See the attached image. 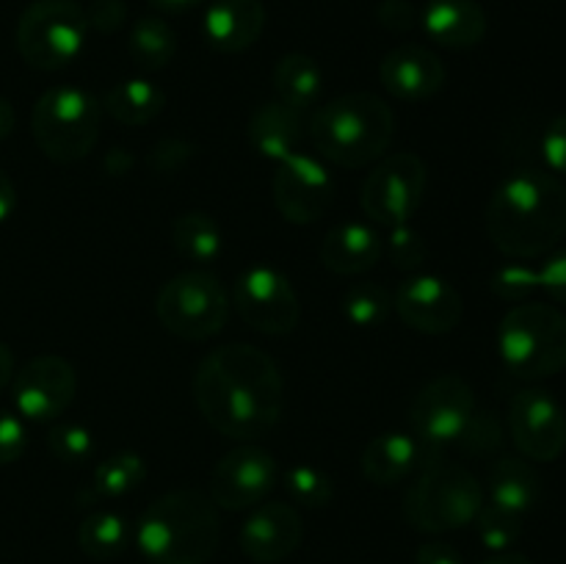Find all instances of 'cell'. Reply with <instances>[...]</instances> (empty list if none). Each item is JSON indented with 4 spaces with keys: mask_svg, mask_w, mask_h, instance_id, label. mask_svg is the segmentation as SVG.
<instances>
[{
    "mask_svg": "<svg viewBox=\"0 0 566 564\" xmlns=\"http://www.w3.org/2000/svg\"><path fill=\"white\" fill-rule=\"evenodd\" d=\"M486 236L506 258H542L566 236V186L551 171H512L486 205Z\"/></svg>",
    "mask_w": 566,
    "mask_h": 564,
    "instance_id": "cell-2",
    "label": "cell"
},
{
    "mask_svg": "<svg viewBox=\"0 0 566 564\" xmlns=\"http://www.w3.org/2000/svg\"><path fill=\"white\" fill-rule=\"evenodd\" d=\"M103 166H105V171H108V175L122 177V175H127V171L133 169V155L127 153L125 147H111L108 155H105Z\"/></svg>",
    "mask_w": 566,
    "mask_h": 564,
    "instance_id": "cell-46",
    "label": "cell"
},
{
    "mask_svg": "<svg viewBox=\"0 0 566 564\" xmlns=\"http://www.w3.org/2000/svg\"><path fill=\"white\" fill-rule=\"evenodd\" d=\"M285 490L293 501L307 509H324L335 498V484H332L329 473H324L315 464H293V468H287Z\"/></svg>",
    "mask_w": 566,
    "mask_h": 564,
    "instance_id": "cell-34",
    "label": "cell"
},
{
    "mask_svg": "<svg viewBox=\"0 0 566 564\" xmlns=\"http://www.w3.org/2000/svg\"><path fill=\"white\" fill-rule=\"evenodd\" d=\"M536 280H539L542 291H547V296L566 304V249L553 252L551 258L536 269Z\"/></svg>",
    "mask_w": 566,
    "mask_h": 564,
    "instance_id": "cell-42",
    "label": "cell"
},
{
    "mask_svg": "<svg viewBox=\"0 0 566 564\" xmlns=\"http://www.w3.org/2000/svg\"><path fill=\"white\" fill-rule=\"evenodd\" d=\"M88 28L99 33H116L127 22L125 0H94L86 11Z\"/></svg>",
    "mask_w": 566,
    "mask_h": 564,
    "instance_id": "cell-43",
    "label": "cell"
},
{
    "mask_svg": "<svg viewBox=\"0 0 566 564\" xmlns=\"http://www.w3.org/2000/svg\"><path fill=\"white\" fill-rule=\"evenodd\" d=\"M199 3H205V0H149V6L164 11V14H182V11L193 9Z\"/></svg>",
    "mask_w": 566,
    "mask_h": 564,
    "instance_id": "cell-48",
    "label": "cell"
},
{
    "mask_svg": "<svg viewBox=\"0 0 566 564\" xmlns=\"http://www.w3.org/2000/svg\"><path fill=\"white\" fill-rule=\"evenodd\" d=\"M86 36V11L75 0H33L17 20L14 42L28 66L55 72L83 53Z\"/></svg>",
    "mask_w": 566,
    "mask_h": 564,
    "instance_id": "cell-8",
    "label": "cell"
},
{
    "mask_svg": "<svg viewBox=\"0 0 566 564\" xmlns=\"http://www.w3.org/2000/svg\"><path fill=\"white\" fill-rule=\"evenodd\" d=\"M442 453L431 451L415 435L407 431H381L365 446L363 451V476L376 487H392L409 479L415 470L442 462Z\"/></svg>",
    "mask_w": 566,
    "mask_h": 564,
    "instance_id": "cell-20",
    "label": "cell"
},
{
    "mask_svg": "<svg viewBox=\"0 0 566 564\" xmlns=\"http://www.w3.org/2000/svg\"><path fill=\"white\" fill-rule=\"evenodd\" d=\"M247 136L254 153L282 164L287 155L298 153V142H302V111L282 103L280 97L269 100V103H263L252 114Z\"/></svg>",
    "mask_w": 566,
    "mask_h": 564,
    "instance_id": "cell-24",
    "label": "cell"
},
{
    "mask_svg": "<svg viewBox=\"0 0 566 564\" xmlns=\"http://www.w3.org/2000/svg\"><path fill=\"white\" fill-rule=\"evenodd\" d=\"M473 523L475 531H479V540L492 553L512 551L520 536H523V514H514L509 509L495 506V503H484Z\"/></svg>",
    "mask_w": 566,
    "mask_h": 564,
    "instance_id": "cell-33",
    "label": "cell"
},
{
    "mask_svg": "<svg viewBox=\"0 0 566 564\" xmlns=\"http://www.w3.org/2000/svg\"><path fill=\"white\" fill-rule=\"evenodd\" d=\"M385 254V238L365 221H343L326 232L321 243V263L343 276H357L374 269Z\"/></svg>",
    "mask_w": 566,
    "mask_h": 564,
    "instance_id": "cell-22",
    "label": "cell"
},
{
    "mask_svg": "<svg viewBox=\"0 0 566 564\" xmlns=\"http://www.w3.org/2000/svg\"><path fill=\"white\" fill-rule=\"evenodd\" d=\"M492 291L497 296L509 299V302H525L534 291H539V280H536V269L531 265H503L495 276H492Z\"/></svg>",
    "mask_w": 566,
    "mask_h": 564,
    "instance_id": "cell-38",
    "label": "cell"
},
{
    "mask_svg": "<svg viewBox=\"0 0 566 564\" xmlns=\"http://www.w3.org/2000/svg\"><path fill=\"white\" fill-rule=\"evenodd\" d=\"M147 479V464L136 451L111 453L108 459L94 468L92 476V498H122L136 490Z\"/></svg>",
    "mask_w": 566,
    "mask_h": 564,
    "instance_id": "cell-31",
    "label": "cell"
},
{
    "mask_svg": "<svg viewBox=\"0 0 566 564\" xmlns=\"http://www.w3.org/2000/svg\"><path fill=\"white\" fill-rule=\"evenodd\" d=\"M280 481V464L265 448L238 446L224 453L210 476V501L216 509H252L271 495Z\"/></svg>",
    "mask_w": 566,
    "mask_h": 564,
    "instance_id": "cell-15",
    "label": "cell"
},
{
    "mask_svg": "<svg viewBox=\"0 0 566 564\" xmlns=\"http://www.w3.org/2000/svg\"><path fill=\"white\" fill-rule=\"evenodd\" d=\"M396 136V114L370 92H352L321 105L310 119L315 153L343 169L376 164Z\"/></svg>",
    "mask_w": 566,
    "mask_h": 564,
    "instance_id": "cell-4",
    "label": "cell"
},
{
    "mask_svg": "<svg viewBox=\"0 0 566 564\" xmlns=\"http://www.w3.org/2000/svg\"><path fill=\"white\" fill-rule=\"evenodd\" d=\"M11 376H14V354H11V348L0 341V390L9 385Z\"/></svg>",
    "mask_w": 566,
    "mask_h": 564,
    "instance_id": "cell-50",
    "label": "cell"
},
{
    "mask_svg": "<svg viewBox=\"0 0 566 564\" xmlns=\"http://www.w3.org/2000/svg\"><path fill=\"white\" fill-rule=\"evenodd\" d=\"M197 155V144L186 142V138H160L149 147L147 166L155 175H177L186 169Z\"/></svg>",
    "mask_w": 566,
    "mask_h": 564,
    "instance_id": "cell-37",
    "label": "cell"
},
{
    "mask_svg": "<svg viewBox=\"0 0 566 564\" xmlns=\"http://www.w3.org/2000/svg\"><path fill=\"white\" fill-rule=\"evenodd\" d=\"M479 564H534V562H531V558L525 556V553L506 551V553H495V556L484 558V562H479Z\"/></svg>",
    "mask_w": 566,
    "mask_h": 564,
    "instance_id": "cell-51",
    "label": "cell"
},
{
    "mask_svg": "<svg viewBox=\"0 0 566 564\" xmlns=\"http://www.w3.org/2000/svg\"><path fill=\"white\" fill-rule=\"evenodd\" d=\"M155 313L171 335L182 341H208L224 330L230 299L219 276L210 271H182L160 288Z\"/></svg>",
    "mask_w": 566,
    "mask_h": 564,
    "instance_id": "cell-9",
    "label": "cell"
},
{
    "mask_svg": "<svg viewBox=\"0 0 566 564\" xmlns=\"http://www.w3.org/2000/svg\"><path fill=\"white\" fill-rule=\"evenodd\" d=\"M390 236L385 241V252L390 258V263L398 271H418L420 265L429 258V247H426V238L415 230L409 221L396 227H387Z\"/></svg>",
    "mask_w": 566,
    "mask_h": 564,
    "instance_id": "cell-36",
    "label": "cell"
},
{
    "mask_svg": "<svg viewBox=\"0 0 566 564\" xmlns=\"http://www.w3.org/2000/svg\"><path fill=\"white\" fill-rule=\"evenodd\" d=\"M17 127V114H14V105L9 103L6 97H0V142L6 136H11Z\"/></svg>",
    "mask_w": 566,
    "mask_h": 564,
    "instance_id": "cell-49",
    "label": "cell"
},
{
    "mask_svg": "<svg viewBox=\"0 0 566 564\" xmlns=\"http://www.w3.org/2000/svg\"><path fill=\"white\" fill-rule=\"evenodd\" d=\"M392 310L409 330L423 335H448L462 321L464 302L462 293L442 276L415 274L396 288Z\"/></svg>",
    "mask_w": 566,
    "mask_h": 564,
    "instance_id": "cell-17",
    "label": "cell"
},
{
    "mask_svg": "<svg viewBox=\"0 0 566 564\" xmlns=\"http://www.w3.org/2000/svg\"><path fill=\"white\" fill-rule=\"evenodd\" d=\"M77 393V374L70 359L59 354L33 357L11 376V398L17 412L33 424L59 420Z\"/></svg>",
    "mask_w": 566,
    "mask_h": 564,
    "instance_id": "cell-13",
    "label": "cell"
},
{
    "mask_svg": "<svg viewBox=\"0 0 566 564\" xmlns=\"http://www.w3.org/2000/svg\"><path fill=\"white\" fill-rule=\"evenodd\" d=\"M475 412V393L459 374H442L420 387L409 407V426L412 435L431 451L442 453V448L459 442Z\"/></svg>",
    "mask_w": 566,
    "mask_h": 564,
    "instance_id": "cell-11",
    "label": "cell"
},
{
    "mask_svg": "<svg viewBox=\"0 0 566 564\" xmlns=\"http://www.w3.org/2000/svg\"><path fill=\"white\" fill-rule=\"evenodd\" d=\"M484 506V487L468 468L434 462L420 470L418 481L403 495V518L423 534L464 529Z\"/></svg>",
    "mask_w": 566,
    "mask_h": 564,
    "instance_id": "cell-7",
    "label": "cell"
},
{
    "mask_svg": "<svg viewBox=\"0 0 566 564\" xmlns=\"http://www.w3.org/2000/svg\"><path fill=\"white\" fill-rule=\"evenodd\" d=\"M376 20L387 28V31H412L420 22L418 9H415L409 0H381L379 9H376Z\"/></svg>",
    "mask_w": 566,
    "mask_h": 564,
    "instance_id": "cell-44",
    "label": "cell"
},
{
    "mask_svg": "<svg viewBox=\"0 0 566 564\" xmlns=\"http://www.w3.org/2000/svg\"><path fill=\"white\" fill-rule=\"evenodd\" d=\"M17 208V191H14V182L9 180L6 171H0V224L14 213Z\"/></svg>",
    "mask_w": 566,
    "mask_h": 564,
    "instance_id": "cell-47",
    "label": "cell"
},
{
    "mask_svg": "<svg viewBox=\"0 0 566 564\" xmlns=\"http://www.w3.org/2000/svg\"><path fill=\"white\" fill-rule=\"evenodd\" d=\"M48 448L59 462L83 464L94 453V437L86 426L61 420L48 431Z\"/></svg>",
    "mask_w": 566,
    "mask_h": 564,
    "instance_id": "cell-35",
    "label": "cell"
},
{
    "mask_svg": "<svg viewBox=\"0 0 566 564\" xmlns=\"http://www.w3.org/2000/svg\"><path fill=\"white\" fill-rule=\"evenodd\" d=\"M497 352L512 376L547 379L566 368V315L553 304L520 302L497 326Z\"/></svg>",
    "mask_w": 566,
    "mask_h": 564,
    "instance_id": "cell-5",
    "label": "cell"
},
{
    "mask_svg": "<svg viewBox=\"0 0 566 564\" xmlns=\"http://www.w3.org/2000/svg\"><path fill=\"white\" fill-rule=\"evenodd\" d=\"M420 25L440 48L470 50L484 39L486 14L475 0H429L420 11Z\"/></svg>",
    "mask_w": 566,
    "mask_h": 564,
    "instance_id": "cell-23",
    "label": "cell"
},
{
    "mask_svg": "<svg viewBox=\"0 0 566 564\" xmlns=\"http://www.w3.org/2000/svg\"><path fill=\"white\" fill-rule=\"evenodd\" d=\"M501 442H503L501 424H497L495 415L486 412V409H475L468 429H464V435L459 437V446L468 448L470 453H490L495 451Z\"/></svg>",
    "mask_w": 566,
    "mask_h": 564,
    "instance_id": "cell-39",
    "label": "cell"
},
{
    "mask_svg": "<svg viewBox=\"0 0 566 564\" xmlns=\"http://www.w3.org/2000/svg\"><path fill=\"white\" fill-rule=\"evenodd\" d=\"M219 540L216 503L197 490L166 492L136 525V545L149 564H208Z\"/></svg>",
    "mask_w": 566,
    "mask_h": 564,
    "instance_id": "cell-3",
    "label": "cell"
},
{
    "mask_svg": "<svg viewBox=\"0 0 566 564\" xmlns=\"http://www.w3.org/2000/svg\"><path fill=\"white\" fill-rule=\"evenodd\" d=\"M542 158H545L547 169L566 175V114L556 116L545 127V136H542Z\"/></svg>",
    "mask_w": 566,
    "mask_h": 564,
    "instance_id": "cell-41",
    "label": "cell"
},
{
    "mask_svg": "<svg viewBox=\"0 0 566 564\" xmlns=\"http://www.w3.org/2000/svg\"><path fill=\"white\" fill-rule=\"evenodd\" d=\"M103 127V105L81 86H53L36 100L31 133L42 155L55 164H75L94 149Z\"/></svg>",
    "mask_w": 566,
    "mask_h": 564,
    "instance_id": "cell-6",
    "label": "cell"
},
{
    "mask_svg": "<svg viewBox=\"0 0 566 564\" xmlns=\"http://www.w3.org/2000/svg\"><path fill=\"white\" fill-rule=\"evenodd\" d=\"M509 435L525 459L556 462L566 448V412L542 387L517 390L509 401Z\"/></svg>",
    "mask_w": 566,
    "mask_h": 564,
    "instance_id": "cell-14",
    "label": "cell"
},
{
    "mask_svg": "<svg viewBox=\"0 0 566 564\" xmlns=\"http://www.w3.org/2000/svg\"><path fill=\"white\" fill-rule=\"evenodd\" d=\"M379 77L392 97L403 103L429 100L446 86V64L423 44H398L381 59Z\"/></svg>",
    "mask_w": 566,
    "mask_h": 564,
    "instance_id": "cell-19",
    "label": "cell"
},
{
    "mask_svg": "<svg viewBox=\"0 0 566 564\" xmlns=\"http://www.w3.org/2000/svg\"><path fill=\"white\" fill-rule=\"evenodd\" d=\"M127 53L144 72H158L171 64L177 53V33L164 17H142L133 22L127 36Z\"/></svg>",
    "mask_w": 566,
    "mask_h": 564,
    "instance_id": "cell-30",
    "label": "cell"
},
{
    "mask_svg": "<svg viewBox=\"0 0 566 564\" xmlns=\"http://www.w3.org/2000/svg\"><path fill=\"white\" fill-rule=\"evenodd\" d=\"M221 227L205 210H188L171 221V247L188 263H213L221 254Z\"/></svg>",
    "mask_w": 566,
    "mask_h": 564,
    "instance_id": "cell-28",
    "label": "cell"
},
{
    "mask_svg": "<svg viewBox=\"0 0 566 564\" xmlns=\"http://www.w3.org/2000/svg\"><path fill=\"white\" fill-rule=\"evenodd\" d=\"M130 542V520L116 509H103L83 518L77 525V545L94 562H108L125 553Z\"/></svg>",
    "mask_w": 566,
    "mask_h": 564,
    "instance_id": "cell-29",
    "label": "cell"
},
{
    "mask_svg": "<svg viewBox=\"0 0 566 564\" xmlns=\"http://www.w3.org/2000/svg\"><path fill=\"white\" fill-rule=\"evenodd\" d=\"M274 88L282 103L296 111L313 108L324 92V70L313 55L287 53L274 66Z\"/></svg>",
    "mask_w": 566,
    "mask_h": 564,
    "instance_id": "cell-27",
    "label": "cell"
},
{
    "mask_svg": "<svg viewBox=\"0 0 566 564\" xmlns=\"http://www.w3.org/2000/svg\"><path fill=\"white\" fill-rule=\"evenodd\" d=\"M392 310V293L379 282H357L343 296V315L359 330H374L387 321Z\"/></svg>",
    "mask_w": 566,
    "mask_h": 564,
    "instance_id": "cell-32",
    "label": "cell"
},
{
    "mask_svg": "<svg viewBox=\"0 0 566 564\" xmlns=\"http://www.w3.org/2000/svg\"><path fill=\"white\" fill-rule=\"evenodd\" d=\"M429 171L420 155L392 153L376 160L370 175L365 177L359 205L370 221L381 227H396L418 213L426 194Z\"/></svg>",
    "mask_w": 566,
    "mask_h": 564,
    "instance_id": "cell-10",
    "label": "cell"
},
{
    "mask_svg": "<svg viewBox=\"0 0 566 564\" xmlns=\"http://www.w3.org/2000/svg\"><path fill=\"white\" fill-rule=\"evenodd\" d=\"M302 514L291 503L271 501L249 514L238 542H241L243 556L252 558V562L276 564L302 545Z\"/></svg>",
    "mask_w": 566,
    "mask_h": 564,
    "instance_id": "cell-18",
    "label": "cell"
},
{
    "mask_svg": "<svg viewBox=\"0 0 566 564\" xmlns=\"http://www.w3.org/2000/svg\"><path fill=\"white\" fill-rule=\"evenodd\" d=\"M415 564H464V558L451 542H426L415 553Z\"/></svg>",
    "mask_w": 566,
    "mask_h": 564,
    "instance_id": "cell-45",
    "label": "cell"
},
{
    "mask_svg": "<svg viewBox=\"0 0 566 564\" xmlns=\"http://www.w3.org/2000/svg\"><path fill=\"white\" fill-rule=\"evenodd\" d=\"M232 302L252 330L271 337L291 335L302 318V304L291 280L269 263L249 265L238 274Z\"/></svg>",
    "mask_w": 566,
    "mask_h": 564,
    "instance_id": "cell-12",
    "label": "cell"
},
{
    "mask_svg": "<svg viewBox=\"0 0 566 564\" xmlns=\"http://www.w3.org/2000/svg\"><path fill=\"white\" fill-rule=\"evenodd\" d=\"M490 503L509 509L514 514H525L536 506L542 495V481L534 464L520 457H501L486 476Z\"/></svg>",
    "mask_w": 566,
    "mask_h": 564,
    "instance_id": "cell-25",
    "label": "cell"
},
{
    "mask_svg": "<svg viewBox=\"0 0 566 564\" xmlns=\"http://www.w3.org/2000/svg\"><path fill=\"white\" fill-rule=\"evenodd\" d=\"M282 374L274 359L249 343H230L199 363L193 398L216 431L232 440H254L282 415Z\"/></svg>",
    "mask_w": 566,
    "mask_h": 564,
    "instance_id": "cell-1",
    "label": "cell"
},
{
    "mask_svg": "<svg viewBox=\"0 0 566 564\" xmlns=\"http://www.w3.org/2000/svg\"><path fill=\"white\" fill-rule=\"evenodd\" d=\"M99 105H103V114H108L119 125L142 127L158 119L160 111L166 108V92L149 77H127V81L114 83Z\"/></svg>",
    "mask_w": 566,
    "mask_h": 564,
    "instance_id": "cell-26",
    "label": "cell"
},
{
    "mask_svg": "<svg viewBox=\"0 0 566 564\" xmlns=\"http://www.w3.org/2000/svg\"><path fill=\"white\" fill-rule=\"evenodd\" d=\"M28 431L22 418L11 415L9 409H0V464H11L25 453Z\"/></svg>",
    "mask_w": 566,
    "mask_h": 564,
    "instance_id": "cell-40",
    "label": "cell"
},
{
    "mask_svg": "<svg viewBox=\"0 0 566 564\" xmlns=\"http://www.w3.org/2000/svg\"><path fill=\"white\" fill-rule=\"evenodd\" d=\"M265 28L263 0H213L202 17V36L210 50L235 55L252 48Z\"/></svg>",
    "mask_w": 566,
    "mask_h": 564,
    "instance_id": "cell-21",
    "label": "cell"
},
{
    "mask_svg": "<svg viewBox=\"0 0 566 564\" xmlns=\"http://www.w3.org/2000/svg\"><path fill=\"white\" fill-rule=\"evenodd\" d=\"M335 180L321 158L293 153L274 175V205L291 224H315L329 210Z\"/></svg>",
    "mask_w": 566,
    "mask_h": 564,
    "instance_id": "cell-16",
    "label": "cell"
}]
</instances>
